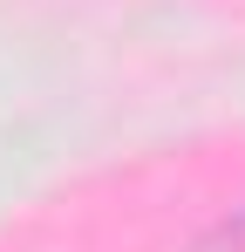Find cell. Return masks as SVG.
Here are the masks:
<instances>
[{"mask_svg":"<svg viewBox=\"0 0 245 252\" xmlns=\"http://www.w3.org/2000/svg\"><path fill=\"white\" fill-rule=\"evenodd\" d=\"M198 252H245V211H239V218H225V225H218Z\"/></svg>","mask_w":245,"mask_h":252,"instance_id":"obj_1","label":"cell"}]
</instances>
